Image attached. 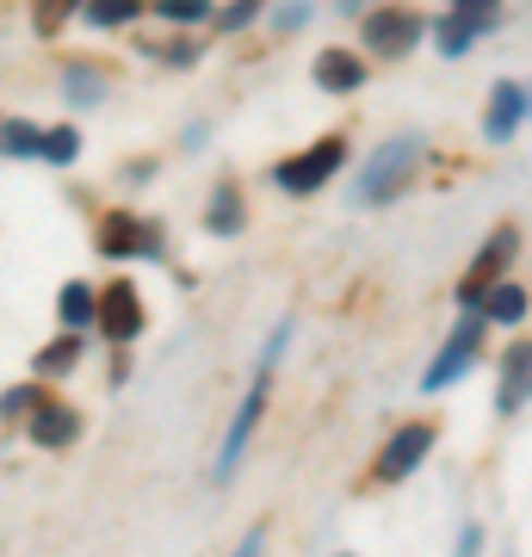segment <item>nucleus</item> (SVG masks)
I'll return each instance as SVG.
<instances>
[{
    "label": "nucleus",
    "instance_id": "obj_1",
    "mask_svg": "<svg viewBox=\"0 0 532 557\" xmlns=\"http://www.w3.org/2000/svg\"><path fill=\"white\" fill-rule=\"evenodd\" d=\"M285 341H292V322H279V329H273V341H267V354H260L255 391H248V397H242L236 421H230V440H223V453H218V478H236L242 453H248V434H255L260 409H267V391H273V372H279V354H285Z\"/></svg>",
    "mask_w": 532,
    "mask_h": 557
},
{
    "label": "nucleus",
    "instance_id": "obj_2",
    "mask_svg": "<svg viewBox=\"0 0 532 557\" xmlns=\"http://www.w3.org/2000/svg\"><path fill=\"white\" fill-rule=\"evenodd\" d=\"M415 161H421V137H391L372 161H366V168H359L354 199L359 205H391L396 193H403V180L415 174Z\"/></svg>",
    "mask_w": 532,
    "mask_h": 557
},
{
    "label": "nucleus",
    "instance_id": "obj_3",
    "mask_svg": "<svg viewBox=\"0 0 532 557\" xmlns=\"http://www.w3.org/2000/svg\"><path fill=\"white\" fill-rule=\"evenodd\" d=\"M341 161H347V137H322V143H310L304 156L279 161V168H273V186H279V193H292V199H304V193H322V186L341 174Z\"/></svg>",
    "mask_w": 532,
    "mask_h": 557
},
{
    "label": "nucleus",
    "instance_id": "obj_4",
    "mask_svg": "<svg viewBox=\"0 0 532 557\" xmlns=\"http://www.w3.org/2000/svg\"><path fill=\"white\" fill-rule=\"evenodd\" d=\"M477 354H483V310H465V317H458V329H453V341H446V347H440V359L428 366L421 391H446V384H458L477 366Z\"/></svg>",
    "mask_w": 532,
    "mask_h": 557
},
{
    "label": "nucleus",
    "instance_id": "obj_5",
    "mask_svg": "<svg viewBox=\"0 0 532 557\" xmlns=\"http://www.w3.org/2000/svg\"><path fill=\"white\" fill-rule=\"evenodd\" d=\"M421 13H409V7H378V13H366V25H359V38H366V57H409L415 44H421Z\"/></svg>",
    "mask_w": 532,
    "mask_h": 557
},
{
    "label": "nucleus",
    "instance_id": "obj_6",
    "mask_svg": "<svg viewBox=\"0 0 532 557\" xmlns=\"http://www.w3.org/2000/svg\"><path fill=\"white\" fill-rule=\"evenodd\" d=\"M514 248H520V230H514V223L490 230V242L477 248V267L458 278V304H465V310H477V304H483V292H490V285H502V273H508Z\"/></svg>",
    "mask_w": 532,
    "mask_h": 557
},
{
    "label": "nucleus",
    "instance_id": "obj_7",
    "mask_svg": "<svg viewBox=\"0 0 532 557\" xmlns=\"http://www.w3.org/2000/svg\"><path fill=\"white\" fill-rule=\"evenodd\" d=\"M434 453V421H409V428H396L391 440H384V453H378V483H403L421 471V458Z\"/></svg>",
    "mask_w": 532,
    "mask_h": 557
},
{
    "label": "nucleus",
    "instance_id": "obj_8",
    "mask_svg": "<svg viewBox=\"0 0 532 557\" xmlns=\"http://www.w3.org/2000/svg\"><path fill=\"white\" fill-rule=\"evenodd\" d=\"M495 20H502V7H495V0H453V13L434 25L440 57H465V50H471Z\"/></svg>",
    "mask_w": 532,
    "mask_h": 557
},
{
    "label": "nucleus",
    "instance_id": "obj_9",
    "mask_svg": "<svg viewBox=\"0 0 532 557\" xmlns=\"http://www.w3.org/2000/svg\"><path fill=\"white\" fill-rule=\"evenodd\" d=\"M99 248H106L112 260L161 255V230H156V223H137L131 211H119V218H106V230H99Z\"/></svg>",
    "mask_w": 532,
    "mask_h": 557
},
{
    "label": "nucleus",
    "instance_id": "obj_10",
    "mask_svg": "<svg viewBox=\"0 0 532 557\" xmlns=\"http://www.w3.org/2000/svg\"><path fill=\"white\" fill-rule=\"evenodd\" d=\"M532 403V341H514L502 354V379H495V409L502 416H520Z\"/></svg>",
    "mask_w": 532,
    "mask_h": 557
},
{
    "label": "nucleus",
    "instance_id": "obj_11",
    "mask_svg": "<svg viewBox=\"0 0 532 557\" xmlns=\"http://www.w3.org/2000/svg\"><path fill=\"white\" fill-rule=\"evenodd\" d=\"M99 329H106V341H137L143 335L137 285H106V298H99Z\"/></svg>",
    "mask_w": 532,
    "mask_h": 557
},
{
    "label": "nucleus",
    "instance_id": "obj_12",
    "mask_svg": "<svg viewBox=\"0 0 532 557\" xmlns=\"http://www.w3.org/2000/svg\"><path fill=\"white\" fill-rule=\"evenodd\" d=\"M520 119H527V94H520L514 81H495L490 119H483V137H490V143H508L514 131H520Z\"/></svg>",
    "mask_w": 532,
    "mask_h": 557
},
{
    "label": "nucleus",
    "instance_id": "obj_13",
    "mask_svg": "<svg viewBox=\"0 0 532 557\" xmlns=\"http://www.w3.org/2000/svg\"><path fill=\"white\" fill-rule=\"evenodd\" d=\"M359 81H366L359 57H347V50H322L316 57V87L322 94H359Z\"/></svg>",
    "mask_w": 532,
    "mask_h": 557
},
{
    "label": "nucleus",
    "instance_id": "obj_14",
    "mask_svg": "<svg viewBox=\"0 0 532 557\" xmlns=\"http://www.w3.org/2000/svg\"><path fill=\"white\" fill-rule=\"evenodd\" d=\"M75 434H81V416H69L57 403H38V409H32V440H38V446H69Z\"/></svg>",
    "mask_w": 532,
    "mask_h": 557
},
{
    "label": "nucleus",
    "instance_id": "obj_15",
    "mask_svg": "<svg viewBox=\"0 0 532 557\" xmlns=\"http://www.w3.org/2000/svg\"><path fill=\"white\" fill-rule=\"evenodd\" d=\"M477 310H483V317H495V322H520V317H527V292H520V285H490Z\"/></svg>",
    "mask_w": 532,
    "mask_h": 557
},
{
    "label": "nucleus",
    "instance_id": "obj_16",
    "mask_svg": "<svg viewBox=\"0 0 532 557\" xmlns=\"http://www.w3.org/2000/svg\"><path fill=\"white\" fill-rule=\"evenodd\" d=\"M242 199H236V186H223L218 199H211V218H205V230H211V236H242Z\"/></svg>",
    "mask_w": 532,
    "mask_h": 557
},
{
    "label": "nucleus",
    "instance_id": "obj_17",
    "mask_svg": "<svg viewBox=\"0 0 532 557\" xmlns=\"http://www.w3.org/2000/svg\"><path fill=\"white\" fill-rule=\"evenodd\" d=\"M62 87H69V100H75V106H99V100H106V81H99L87 62H69V69H62Z\"/></svg>",
    "mask_w": 532,
    "mask_h": 557
},
{
    "label": "nucleus",
    "instance_id": "obj_18",
    "mask_svg": "<svg viewBox=\"0 0 532 557\" xmlns=\"http://www.w3.org/2000/svg\"><path fill=\"white\" fill-rule=\"evenodd\" d=\"M87 317H99L94 285H81V278H69V285H62V322H69V329H81Z\"/></svg>",
    "mask_w": 532,
    "mask_h": 557
},
{
    "label": "nucleus",
    "instance_id": "obj_19",
    "mask_svg": "<svg viewBox=\"0 0 532 557\" xmlns=\"http://www.w3.org/2000/svg\"><path fill=\"white\" fill-rule=\"evenodd\" d=\"M149 0H87V25H131Z\"/></svg>",
    "mask_w": 532,
    "mask_h": 557
},
{
    "label": "nucleus",
    "instance_id": "obj_20",
    "mask_svg": "<svg viewBox=\"0 0 532 557\" xmlns=\"http://www.w3.org/2000/svg\"><path fill=\"white\" fill-rule=\"evenodd\" d=\"M0 156H44V131H32V124H0Z\"/></svg>",
    "mask_w": 532,
    "mask_h": 557
},
{
    "label": "nucleus",
    "instance_id": "obj_21",
    "mask_svg": "<svg viewBox=\"0 0 532 557\" xmlns=\"http://www.w3.org/2000/svg\"><path fill=\"white\" fill-rule=\"evenodd\" d=\"M75 359H81V341H75V335H62V341H50V347L38 354V372H44V379H50V372L62 379V372L75 366Z\"/></svg>",
    "mask_w": 532,
    "mask_h": 557
},
{
    "label": "nucleus",
    "instance_id": "obj_22",
    "mask_svg": "<svg viewBox=\"0 0 532 557\" xmlns=\"http://www.w3.org/2000/svg\"><path fill=\"white\" fill-rule=\"evenodd\" d=\"M156 13L174 25H205L211 20V0H156Z\"/></svg>",
    "mask_w": 532,
    "mask_h": 557
},
{
    "label": "nucleus",
    "instance_id": "obj_23",
    "mask_svg": "<svg viewBox=\"0 0 532 557\" xmlns=\"http://www.w3.org/2000/svg\"><path fill=\"white\" fill-rule=\"evenodd\" d=\"M81 156V137L62 124V131H44V156L38 161H57V168H69V161Z\"/></svg>",
    "mask_w": 532,
    "mask_h": 557
},
{
    "label": "nucleus",
    "instance_id": "obj_24",
    "mask_svg": "<svg viewBox=\"0 0 532 557\" xmlns=\"http://www.w3.org/2000/svg\"><path fill=\"white\" fill-rule=\"evenodd\" d=\"M260 7H267V0H230L218 13V32H248V25L260 20Z\"/></svg>",
    "mask_w": 532,
    "mask_h": 557
},
{
    "label": "nucleus",
    "instance_id": "obj_25",
    "mask_svg": "<svg viewBox=\"0 0 532 557\" xmlns=\"http://www.w3.org/2000/svg\"><path fill=\"white\" fill-rule=\"evenodd\" d=\"M38 384H20V391H7V397H0V421H20V416H32V409H38Z\"/></svg>",
    "mask_w": 532,
    "mask_h": 557
},
{
    "label": "nucleus",
    "instance_id": "obj_26",
    "mask_svg": "<svg viewBox=\"0 0 532 557\" xmlns=\"http://www.w3.org/2000/svg\"><path fill=\"white\" fill-rule=\"evenodd\" d=\"M69 20V0H38V32H57Z\"/></svg>",
    "mask_w": 532,
    "mask_h": 557
},
{
    "label": "nucleus",
    "instance_id": "obj_27",
    "mask_svg": "<svg viewBox=\"0 0 532 557\" xmlns=\"http://www.w3.org/2000/svg\"><path fill=\"white\" fill-rule=\"evenodd\" d=\"M161 57L174 62V69H193V62H198V44H168V50H161Z\"/></svg>",
    "mask_w": 532,
    "mask_h": 557
},
{
    "label": "nucleus",
    "instance_id": "obj_28",
    "mask_svg": "<svg viewBox=\"0 0 532 557\" xmlns=\"http://www.w3.org/2000/svg\"><path fill=\"white\" fill-rule=\"evenodd\" d=\"M304 20H310V0H285V13H279V25L292 32V25H304Z\"/></svg>",
    "mask_w": 532,
    "mask_h": 557
}]
</instances>
